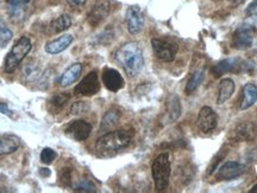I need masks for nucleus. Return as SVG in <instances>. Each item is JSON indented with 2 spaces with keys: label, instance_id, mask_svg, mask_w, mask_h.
<instances>
[{
  "label": "nucleus",
  "instance_id": "obj_27",
  "mask_svg": "<svg viewBox=\"0 0 257 193\" xmlns=\"http://www.w3.org/2000/svg\"><path fill=\"white\" fill-rule=\"evenodd\" d=\"M69 100V94H67V92H59V94L51 96L48 104H49V107L53 109L54 112H59L67 104V102H68Z\"/></svg>",
  "mask_w": 257,
  "mask_h": 193
},
{
  "label": "nucleus",
  "instance_id": "obj_22",
  "mask_svg": "<svg viewBox=\"0 0 257 193\" xmlns=\"http://www.w3.org/2000/svg\"><path fill=\"white\" fill-rule=\"evenodd\" d=\"M167 112L170 121H176L181 116V102H180V98L176 94H170L168 100H167Z\"/></svg>",
  "mask_w": 257,
  "mask_h": 193
},
{
  "label": "nucleus",
  "instance_id": "obj_1",
  "mask_svg": "<svg viewBox=\"0 0 257 193\" xmlns=\"http://www.w3.org/2000/svg\"><path fill=\"white\" fill-rule=\"evenodd\" d=\"M114 60L128 77H136L143 70V50L136 42H127L121 45L114 52Z\"/></svg>",
  "mask_w": 257,
  "mask_h": 193
},
{
  "label": "nucleus",
  "instance_id": "obj_30",
  "mask_svg": "<svg viewBox=\"0 0 257 193\" xmlns=\"http://www.w3.org/2000/svg\"><path fill=\"white\" fill-rule=\"evenodd\" d=\"M88 110H89V104L87 102H83V101L75 102V104H73L72 107H70V114L75 115V116L86 114Z\"/></svg>",
  "mask_w": 257,
  "mask_h": 193
},
{
  "label": "nucleus",
  "instance_id": "obj_11",
  "mask_svg": "<svg viewBox=\"0 0 257 193\" xmlns=\"http://www.w3.org/2000/svg\"><path fill=\"white\" fill-rule=\"evenodd\" d=\"M198 128L204 133H210L213 130H216L218 124V118L216 112L211 107H202L199 112L198 120H197Z\"/></svg>",
  "mask_w": 257,
  "mask_h": 193
},
{
  "label": "nucleus",
  "instance_id": "obj_32",
  "mask_svg": "<svg viewBox=\"0 0 257 193\" xmlns=\"http://www.w3.org/2000/svg\"><path fill=\"white\" fill-rule=\"evenodd\" d=\"M61 179H62L63 184L66 186L72 185V171L69 168H63L62 174H61Z\"/></svg>",
  "mask_w": 257,
  "mask_h": 193
},
{
  "label": "nucleus",
  "instance_id": "obj_23",
  "mask_svg": "<svg viewBox=\"0 0 257 193\" xmlns=\"http://www.w3.org/2000/svg\"><path fill=\"white\" fill-rule=\"evenodd\" d=\"M30 0H8L9 14L14 20L22 19L24 16V8Z\"/></svg>",
  "mask_w": 257,
  "mask_h": 193
},
{
  "label": "nucleus",
  "instance_id": "obj_17",
  "mask_svg": "<svg viewBox=\"0 0 257 193\" xmlns=\"http://www.w3.org/2000/svg\"><path fill=\"white\" fill-rule=\"evenodd\" d=\"M21 146V139L17 135L6 134L0 136V156L16 152Z\"/></svg>",
  "mask_w": 257,
  "mask_h": 193
},
{
  "label": "nucleus",
  "instance_id": "obj_28",
  "mask_svg": "<svg viewBox=\"0 0 257 193\" xmlns=\"http://www.w3.org/2000/svg\"><path fill=\"white\" fill-rule=\"evenodd\" d=\"M12 37H14L12 31L10 30V28L5 25V22L0 19V46L4 48L5 45L12 40Z\"/></svg>",
  "mask_w": 257,
  "mask_h": 193
},
{
  "label": "nucleus",
  "instance_id": "obj_29",
  "mask_svg": "<svg viewBox=\"0 0 257 193\" xmlns=\"http://www.w3.org/2000/svg\"><path fill=\"white\" fill-rule=\"evenodd\" d=\"M74 191L78 192H95L96 188L93 182L89 179H81L74 186Z\"/></svg>",
  "mask_w": 257,
  "mask_h": 193
},
{
  "label": "nucleus",
  "instance_id": "obj_21",
  "mask_svg": "<svg viewBox=\"0 0 257 193\" xmlns=\"http://www.w3.org/2000/svg\"><path fill=\"white\" fill-rule=\"evenodd\" d=\"M234 82L231 78H224L219 83V89H218L217 104H223L229 100L234 92Z\"/></svg>",
  "mask_w": 257,
  "mask_h": 193
},
{
  "label": "nucleus",
  "instance_id": "obj_25",
  "mask_svg": "<svg viewBox=\"0 0 257 193\" xmlns=\"http://www.w3.org/2000/svg\"><path fill=\"white\" fill-rule=\"evenodd\" d=\"M204 77H205L204 70L199 69V70H197V72H193L192 76L189 77L187 84H186V89H185L186 94L191 95L192 92H194L195 90L199 88V86L201 84L202 81H204Z\"/></svg>",
  "mask_w": 257,
  "mask_h": 193
},
{
  "label": "nucleus",
  "instance_id": "obj_33",
  "mask_svg": "<svg viewBox=\"0 0 257 193\" xmlns=\"http://www.w3.org/2000/svg\"><path fill=\"white\" fill-rule=\"evenodd\" d=\"M0 112L4 115H8V116H12V110L8 107V104H4V102H0Z\"/></svg>",
  "mask_w": 257,
  "mask_h": 193
},
{
  "label": "nucleus",
  "instance_id": "obj_9",
  "mask_svg": "<svg viewBox=\"0 0 257 193\" xmlns=\"http://www.w3.org/2000/svg\"><path fill=\"white\" fill-rule=\"evenodd\" d=\"M92 126L83 120H75L69 122L64 128V133L75 141H85L91 135Z\"/></svg>",
  "mask_w": 257,
  "mask_h": 193
},
{
  "label": "nucleus",
  "instance_id": "obj_5",
  "mask_svg": "<svg viewBox=\"0 0 257 193\" xmlns=\"http://www.w3.org/2000/svg\"><path fill=\"white\" fill-rule=\"evenodd\" d=\"M152 46L155 56L162 62H173L179 51L178 44L168 38H153Z\"/></svg>",
  "mask_w": 257,
  "mask_h": 193
},
{
  "label": "nucleus",
  "instance_id": "obj_18",
  "mask_svg": "<svg viewBox=\"0 0 257 193\" xmlns=\"http://www.w3.org/2000/svg\"><path fill=\"white\" fill-rule=\"evenodd\" d=\"M121 118L120 110L117 108H111L105 112V115L101 118L100 122V132H107L112 130L119 124V120Z\"/></svg>",
  "mask_w": 257,
  "mask_h": 193
},
{
  "label": "nucleus",
  "instance_id": "obj_10",
  "mask_svg": "<svg viewBox=\"0 0 257 193\" xmlns=\"http://www.w3.org/2000/svg\"><path fill=\"white\" fill-rule=\"evenodd\" d=\"M125 22H126L127 31L131 34H137L144 28V16L138 6H130L125 14Z\"/></svg>",
  "mask_w": 257,
  "mask_h": 193
},
{
  "label": "nucleus",
  "instance_id": "obj_3",
  "mask_svg": "<svg viewBox=\"0 0 257 193\" xmlns=\"http://www.w3.org/2000/svg\"><path fill=\"white\" fill-rule=\"evenodd\" d=\"M32 44L31 40L28 37H21L16 42V44L10 50L8 56L5 57L4 60V70L5 72L12 74L17 70V68L21 66L25 57L28 56L29 52L31 51Z\"/></svg>",
  "mask_w": 257,
  "mask_h": 193
},
{
  "label": "nucleus",
  "instance_id": "obj_7",
  "mask_svg": "<svg viewBox=\"0 0 257 193\" xmlns=\"http://www.w3.org/2000/svg\"><path fill=\"white\" fill-rule=\"evenodd\" d=\"M257 136V124L253 121H244L236 124L230 133V139L236 142L252 141Z\"/></svg>",
  "mask_w": 257,
  "mask_h": 193
},
{
  "label": "nucleus",
  "instance_id": "obj_31",
  "mask_svg": "<svg viewBox=\"0 0 257 193\" xmlns=\"http://www.w3.org/2000/svg\"><path fill=\"white\" fill-rule=\"evenodd\" d=\"M56 159V152L54 150L49 148V147H46L41 153V162L46 165H50L54 160Z\"/></svg>",
  "mask_w": 257,
  "mask_h": 193
},
{
  "label": "nucleus",
  "instance_id": "obj_2",
  "mask_svg": "<svg viewBox=\"0 0 257 193\" xmlns=\"http://www.w3.org/2000/svg\"><path fill=\"white\" fill-rule=\"evenodd\" d=\"M133 134L130 132L119 130L106 133L95 144V152L101 158H110L130 146Z\"/></svg>",
  "mask_w": 257,
  "mask_h": 193
},
{
  "label": "nucleus",
  "instance_id": "obj_19",
  "mask_svg": "<svg viewBox=\"0 0 257 193\" xmlns=\"http://www.w3.org/2000/svg\"><path fill=\"white\" fill-rule=\"evenodd\" d=\"M242 101H240V109L245 110L256 104L257 101V86L252 83H246L242 90Z\"/></svg>",
  "mask_w": 257,
  "mask_h": 193
},
{
  "label": "nucleus",
  "instance_id": "obj_34",
  "mask_svg": "<svg viewBox=\"0 0 257 193\" xmlns=\"http://www.w3.org/2000/svg\"><path fill=\"white\" fill-rule=\"evenodd\" d=\"M87 0H67V2L72 6V8H80V6L85 5Z\"/></svg>",
  "mask_w": 257,
  "mask_h": 193
},
{
  "label": "nucleus",
  "instance_id": "obj_4",
  "mask_svg": "<svg viewBox=\"0 0 257 193\" xmlns=\"http://www.w3.org/2000/svg\"><path fill=\"white\" fill-rule=\"evenodd\" d=\"M170 173H172V167H170L169 154H160L154 160L152 165V174L154 182H155V188L157 191H165L168 188Z\"/></svg>",
  "mask_w": 257,
  "mask_h": 193
},
{
  "label": "nucleus",
  "instance_id": "obj_26",
  "mask_svg": "<svg viewBox=\"0 0 257 193\" xmlns=\"http://www.w3.org/2000/svg\"><path fill=\"white\" fill-rule=\"evenodd\" d=\"M72 25V18L68 14H61L60 17H57L55 20L51 22L50 24V30L54 34H60L67 28H70Z\"/></svg>",
  "mask_w": 257,
  "mask_h": 193
},
{
  "label": "nucleus",
  "instance_id": "obj_6",
  "mask_svg": "<svg viewBox=\"0 0 257 193\" xmlns=\"http://www.w3.org/2000/svg\"><path fill=\"white\" fill-rule=\"evenodd\" d=\"M253 36H255V26L244 22L242 26L237 28L232 37V46L234 49L245 50L252 45Z\"/></svg>",
  "mask_w": 257,
  "mask_h": 193
},
{
  "label": "nucleus",
  "instance_id": "obj_13",
  "mask_svg": "<svg viewBox=\"0 0 257 193\" xmlns=\"http://www.w3.org/2000/svg\"><path fill=\"white\" fill-rule=\"evenodd\" d=\"M102 83L110 92H117L124 88V78L119 72L112 68H106L102 72Z\"/></svg>",
  "mask_w": 257,
  "mask_h": 193
},
{
  "label": "nucleus",
  "instance_id": "obj_35",
  "mask_svg": "<svg viewBox=\"0 0 257 193\" xmlns=\"http://www.w3.org/2000/svg\"><path fill=\"white\" fill-rule=\"evenodd\" d=\"M227 2H230V4H232V5H239V4H242V2H244V0H227Z\"/></svg>",
  "mask_w": 257,
  "mask_h": 193
},
{
  "label": "nucleus",
  "instance_id": "obj_24",
  "mask_svg": "<svg viewBox=\"0 0 257 193\" xmlns=\"http://www.w3.org/2000/svg\"><path fill=\"white\" fill-rule=\"evenodd\" d=\"M22 75H23L25 82H34L42 76L40 66H38L37 63H35L34 60H29V62L25 64L23 66Z\"/></svg>",
  "mask_w": 257,
  "mask_h": 193
},
{
  "label": "nucleus",
  "instance_id": "obj_20",
  "mask_svg": "<svg viewBox=\"0 0 257 193\" xmlns=\"http://www.w3.org/2000/svg\"><path fill=\"white\" fill-rule=\"evenodd\" d=\"M239 66L240 60L238 58H226L218 63L217 66H214L212 72H213L214 76L218 77L224 75V74L237 72V69H239Z\"/></svg>",
  "mask_w": 257,
  "mask_h": 193
},
{
  "label": "nucleus",
  "instance_id": "obj_15",
  "mask_svg": "<svg viewBox=\"0 0 257 193\" xmlns=\"http://www.w3.org/2000/svg\"><path fill=\"white\" fill-rule=\"evenodd\" d=\"M82 69L83 66L81 63L72 64V66H70L68 69L62 74V76H61L60 86H62V88H67V86H72L73 83H75L79 80V77L81 76Z\"/></svg>",
  "mask_w": 257,
  "mask_h": 193
},
{
  "label": "nucleus",
  "instance_id": "obj_8",
  "mask_svg": "<svg viewBox=\"0 0 257 193\" xmlns=\"http://www.w3.org/2000/svg\"><path fill=\"white\" fill-rule=\"evenodd\" d=\"M100 90L98 72H91L81 80V82L74 88V95L78 96H93Z\"/></svg>",
  "mask_w": 257,
  "mask_h": 193
},
{
  "label": "nucleus",
  "instance_id": "obj_16",
  "mask_svg": "<svg viewBox=\"0 0 257 193\" xmlns=\"http://www.w3.org/2000/svg\"><path fill=\"white\" fill-rule=\"evenodd\" d=\"M72 34H62L55 40H51L46 45V52L49 54H59L67 49L73 43Z\"/></svg>",
  "mask_w": 257,
  "mask_h": 193
},
{
  "label": "nucleus",
  "instance_id": "obj_36",
  "mask_svg": "<svg viewBox=\"0 0 257 193\" xmlns=\"http://www.w3.org/2000/svg\"><path fill=\"white\" fill-rule=\"evenodd\" d=\"M250 193H257V185L253 186L252 190H250Z\"/></svg>",
  "mask_w": 257,
  "mask_h": 193
},
{
  "label": "nucleus",
  "instance_id": "obj_12",
  "mask_svg": "<svg viewBox=\"0 0 257 193\" xmlns=\"http://www.w3.org/2000/svg\"><path fill=\"white\" fill-rule=\"evenodd\" d=\"M110 14V2L108 0H98L89 11L87 20L92 26H96Z\"/></svg>",
  "mask_w": 257,
  "mask_h": 193
},
{
  "label": "nucleus",
  "instance_id": "obj_14",
  "mask_svg": "<svg viewBox=\"0 0 257 193\" xmlns=\"http://www.w3.org/2000/svg\"><path fill=\"white\" fill-rule=\"evenodd\" d=\"M245 171V166L237 162H227L223 166L218 168L217 179L219 180H231L242 176Z\"/></svg>",
  "mask_w": 257,
  "mask_h": 193
}]
</instances>
